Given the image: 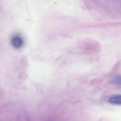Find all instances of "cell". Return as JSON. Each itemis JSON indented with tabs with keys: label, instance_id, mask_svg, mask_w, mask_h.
<instances>
[{
	"label": "cell",
	"instance_id": "cell-1",
	"mask_svg": "<svg viewBox=\"0 0 121 121\" xmlns=\"http://www.w3.org/2000/svg\"><path fill=\"white\" fill-rule=\"evenodd\" d=\"M11 42L13 46L17 49L20 48L24 43L23 39L19 35H15L13 37Z\"/></svg>",
	"mask_w": 121,
	"mask_h": 121
},
{
	"label": "cell",
	"instance_id": "cell-2",
	"mask_svg": "<svg viewBox=\"0 0 121 121\" xmlns=\"http://www.w3.org/2000/svg\"><path fill=\"white\" fill-rule=\"evenodd\" d=\"M110 103L114 104L120 105L121 103V97L120 95H112L109 99Z\"/></svg>",
	"mask_w": 121,
	"mask_h": 121
},
{
	"label": "cell",
	"instance_id": "cell-3",
	"mask_svg": "<svg viewBox=\"0 0 121 121\" xmlns=\"http://www.w3.org/2000/svg\"><path fill=\"white\" fill-rule=\"evenodd\" d=\"M112 83L117 85H121V77L120 76L117 75L115 76L112 78Z\"/></svg>",
	"mask_w": 121,
	"mask_h": 121
}]
</instances>
